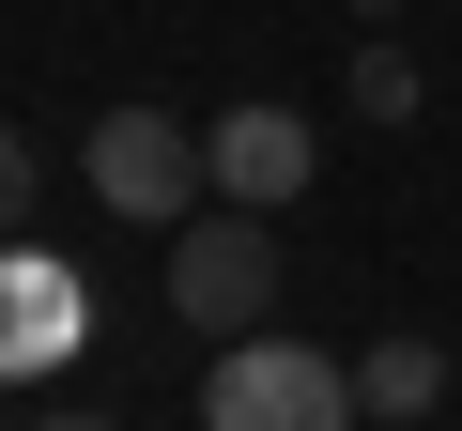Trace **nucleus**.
<instances>
[{"label": "nucleus", "instance_id": "obj_4", "mask_svg": "<svg viewBox=\"0 0 462 431\" xmlns=\"http://www.w3.org/2000/svg\"><path fill=\"white\" fill-rule=\"evenodd\" d=\"M78 339H93V278L32 232H0V385H47Z\"/></svg>", "mask_w": 462, "mask_h": 431}, {"label": "nucleus", "instance_id": "obj_7", "mask_svg": "<svg viewBox=\"0 0 462 431\" xmlns=\"http://www.w3.org/2000/svg\"><path fill=\"white\" fill-rule=\"evenodd\" d=\"M339 93H355V124H416V62H401L385 32L355 47V78H339Z\"/></svg>", "mask_w": 462, "mask_h": 431}, {"label": "nucleus", "instance_id": "obj_8", "mask_svg": "<svg viewBox=\"0 0 462 431\" xmlns=\"http://www.w3.org/2000/svg\"><path fill=\"white\" fill-rule=\"evenodd\" d=\"M16 216H32V139L0 124V232H16Z\"/></svg>", "mask_w": 462, "mask_h": 431}, {"label": "nucleus", "instance_id": "obj_9", "mask_svg": "<svg viewBox=\"0 0 462 431\" xmlns=\"http://www.w3.org/2000/svg\"><path fill=\"white\" fill-rule=\"evenodd\" d=\"M47 431H108V416H47Z\"/></svg>", "mask_w": 462, "mask_h": 431}, {"label": "nucleus", "instance_id": "obj_1", "mask_svg": "<svg viewBox=\"0 0 462 431\" xmlns=\"http://www.w3.org/2000/svg\"><path fill=\"white\" fill-rule=\"evenodd\" d=\"M355 354H309V339H216L200 370V431H355Z\"/></svg>", "mask_w": 462, "mask_h": 431}, {"label": "nucleus", "instance_id": "obj_5", "mask_svg": "<svg viewBox=\"0 0 462 431\" xmlns=\"http://www.w3.org/2000/svg\"><path fill=\"white\" fill-rule=\"evenodd\" d=\"M200 170H216V200L278 216V200H309L324 139H309V108H216V124H200Z\"/></svg>", "mask_w": 462, "mask_h": 431}, {"label": "nucleus", "instance_id": "obj_2", "mask_svg": "<svg viewBox=\"0 0 462 431\" xmlns=\"http://www.w3.org/2000/svg\"><path fill=\"white\" fill-rule=\"evenodd\" d=\"M170 308H185L200 339H263V308H278V232H263L247 200H216V216L170 232Z\"/></svg>", "mask_w": 462, "mask_h": 431}, {"label": "nucleus", "instance_id": "obj_6", "mask_svg": "<svg viewBox=\"0 0 462 431\" xmlns=\"http://www.w3.org/2000/svg\"><path fill=\"white\" fill-rule=\"evenodd\" d=\"M355 400H370L385 431H416V416H447V354H431V339H370V354H355Z\"/></svg>", "mask_w": 462, "mask_h": 431}, {"label": "nucleus", "instance_id": "obj_3", "mask_svg": "<svg viewBox=\"0 0 462 431\" xmlns=\"http://www.w3.org/2000/svg\"><path fill=\"white\" fill-rule=\"evenodd\" d=\"M78 170H93V200H108V216H139V232H185V216L216 200V170H200V124H170V108H108Z\"/></svg>", "mask_w": 462, "mask_h": 431}]
</instances>
